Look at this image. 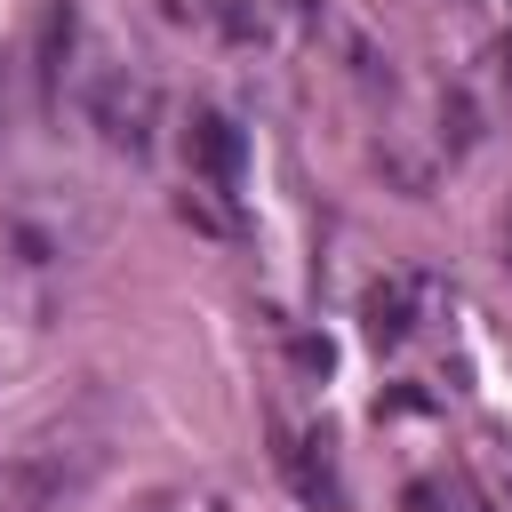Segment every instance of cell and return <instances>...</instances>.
I'll list each match as a JSON object with an SVG mask.
<instances>
[{
  "mask_svg": "<svg viewBox=\"0 0 512 512\" xmlns=\"http://www.w3.org/2000/svg\"><path fill=\"white\" fill-rule=\"evenodd\" d=\"M184 152H192V168H200V176H216V184H240V128H232L224 112H192V136H184Z\"/></svg>",
  "mask_w": 512,
  "mask_h": 512,
  "instance_id": "1",
  "label": "cell"
},
{
  "mask_svg": "<svg viewBox=\"0 0 512 512\" xmlns=\"http://www.w3.org/2000/svg\"><path fill=\"white\" fill-rule=\"evenodd\" d=\"M96 120H104V136H112V144H128V152H144V120H152V88H136V96L120 104V80H104V96H96Z\"/></svg>",
  "mask_w": 512,
  "mask_h": 512,
  "instance_id": "2",
  "label": "cell"
}]
</instances>
